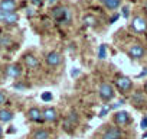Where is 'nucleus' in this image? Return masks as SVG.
<instances>
[{"label":"nucleus","instance_id":"1","mask_svg":"<svg viewBox=\"0 0 147 139\" xmlns=\"http://www.w3.org/2000/svg\"><path fill=\"white\" fill-rule=\"evenodd\" d=\"M52 15H53V18H55L59 23H68V22H71V19H72V15H71L69 9H66V7H63V6L55 7V9L52 10Z\"/></svg>","mask_w":147,"mask_h":139},{"label":"nucleus","instance_id":"2","mask_svg":"<svg viewBox=\"0 0 147 139\" xmlns=\"http://www.w3.org/2000/svg\"><path fill=\"white\" fill-rule=\"evenodd\" d=\"M100 96H101L102 100H110L114 96V89L108 83H102L100 86Z\"/></svg>","mask_w":147,"mask_h":139},{"label":"nucleus","instance_id":"3","mask_svg":"<svg viewBox=\"0 0 147 139\" xmlns=\"http://www.w3.org/2000/svg\"><path fill=\"white\" fill-rule=\"evenodd\" d=\"M121 138H123V133L115 126H110L102 135V139H121Z\"/></svg>","mask_w":147,"mask_h":139},{"label":"nucleus","instance_id":"4","mask_svg":"<svg viewBox=\"0 0 147 139\" xmlns=\"http://www.w3.org/2000/svg\"><path fill=\"white\" fill-rule=\"evenodd\" d=\"M133 29L136 31V32H144L146 29H147V20L144 19V18H141V16H137V18H134L133 19Z\"/></svg>","mask_w":147,"mask_h":139},{"label":"nucleus","instance_id":"5","mask_svg":"<svg viewBox=\"0 0 147 139\" xmlns=\"http://www.w3.org/2000/svg\"><path fill=\"white\" fill-rule=\"evenodd\" d=\"M115 86H117L120 90L127 91V90L131 89V80H130L128 77H120V78L115 80Z\"/></svg>","mask_w":147,"mask_h":139},{"label":"nucleus","instance_id":"6","mask_svg":"<svg viewBox=\"0 0 147 139\" xmlns=\"http://www.w3.org/2000/svg\"><path fill=\"white\" fill-rule=\"evenodd\" d=\"M16 9V3L15 0H2L0 2V10H3L6 13H12Z\"/></svg>","mask_w":147,"mask_h":139},{"label":"nucleus","instance_id":"7","mask_svg":"<svg viewBox=\"0 0 147 139\" xmlns=\"http://www.w3.org/2000/svg\"><path fill=\"white\" fill-rule=\"evenodd\" d=\"M61 61H62L61 54H58V52H55V51L46 55V62H48L49 65H52V67H55V65L61 64Z\"/></svg>","mask_w":147,"mask_h":139},{"label":"nucleus","instance_id":"8","mask_svg":"<svg viewBox=\"0 0 147 139\" xmlns=\"http://www.w3.org/2000/svg\"><path fill=\"white\" fill-rule=\"evenodd\" d=\"M114 120H115V123H117V125L123 126V125H125V123L130 120V116H128V113H127V112H117V113H115Z\"/></svg>","mask_w":147,"mask_h":139},{"label":"nucleus","instance_id":"9","mask_svg":"<svg viewBox=\"0 0 147 139\" xmlns=\"http://www.w3.org/2000/svg\"><path fill=\"white\" fill-rule=\"evenodd\" d=\"M128 54L133 57V58H141L143 55H144V48L141 46V45H133L131 48H130V51H128Z\"/></svg>","mask_w":147,"mask_h":139},{"label":"nucleus","instance_id":"10","mask_svg":"<svg viewBox=\"0 0 147 139\" xmlns=\"http://www.w3.org/2000/svg\"><path fill=\"white\" fill-rule=\"evenodd\" d=\"M42 114H43V119H45L46 122H53V120L56 119V110H55L53 107L45 109Z\"/></svg>","mask_w":147,"mask_h":139},{"label":"nucleus","instance_id":"11","mask_svg":"<svg viewBox=\"0 0 147 139\" xmlns=\"http://www.w3.org/2000/svg\"><path fill=\"white\" fill-rule=\"evenodd\" d=\"M6 74H7V77L16 78V77L20 76V68H19L18 65H10V67H7V70H6Z\"/></svg>","mask_w":147,"mask_h":139},{"label":"nucleus","instance_id":"12","mask_svg":"<svg viewBox=\"0 0 147 139\" xmlns=\"http://www.w3.org/2000/svg\"><path fill=\"white\" fill-rule=\"evenodd\" d=\"M25 64H26L28 68H35V67L39 65V61H38V58L33 57V55H26V57H25Z\"/></svg>","mask_w":147,"mask_h":139},{"label":"nucleus","instance_id":"13","mask_svg":"<svg viewBox=\"0 0 147 139\" xmlns=\"http://www.w3.org/2000/svg\"><path fill=\"white\" fill-rule=\"evenodd\" d=\"M29 117L32 120H35V122H40V112H39V109H36V107L30 109L29 110Z\"/></svg>","mask_w":147,"mask_h":139},{"label":"nucleus","instance_id":"14","mask_svg":"<svg viewBox=\"0 0 147 139\" xmlns=\"http://www.w3.org/2000/svg\"><path fill=\"white\" fill-rule=\"evenodd\" d=\"M33 139H49V133L43 129H38L33 133Z\"/></svg>","mask_w":147,"mask_h":139},{"label":"nucleus","instance_id":"15","mask_svg":"<svg viewBox=\"0 0 147 139\" xmlns=\"http://www.w3.org/2000/svg\"><path fill=\"white\" fill-rule=\"evenodd\" d=\"M12 117H13L12 112H9V110H6V109L0 110V120H2V122H9Z\"/></svg>","mask_w":147,"mask_h":139},{"label":"nucleus","instance_id":"16","mask_svg":"<svg viewBox=\"0 0 147 139\" xmlns=\"http://www.w3.org/2000/svg\"><path fill=\"white\" fill-rule=\"evenodd\" d=\"M19 20V16L15 13V12H12V13H6V23H15V22H18Z\"/></svg>","mask_w":147,"mask_h":139},{"label":"nucleus","instance_id":"17","mask_svg":"<svg viewBox=\"0 0 147 139\" xmlns=\"http://www.w3.org/2000/svg\"><path fill=\"white\" fill-rule=\"evenodd\" d=\"M120 3H121V0H107L105 6H107L108 9H117V7L120 6Z\"/></svg>","mask_w":147,"mask_h":139},{"label":"nucleus","instance_id":"18","mask_svg":"<svg viewBox=\"0 0 147 139\" xmlns=\"http://www.w3.org/2000/svg\"><path fill=\"white\" fill-rule=\"evenodd\" d=\"M84 22H85L87 26H92V25H95V18L91 16V15H87V16L84 18Z\"/></svg>","mask_w":147,"mask_h":139},{"label":"nucleus","instance_id":"19","mask_svg":"<svg viewBox=\"0 0 147 139\" xmlns=\"http://www.w3.org/2000/svg\"><path fill=\"white\" fill-rule=\"evenodd\" d=\"M107 57V46L105 45H100V49H98V58L104 59Z\"/></svg>","mask_w":147,"mask_h":139},{"label":"nucleus","instance_id":"20","mask_svg":"<svg viewBox=\"0 0 147 139\" xmlns=\"http://www.w3.org/2000/svg\"><path fill=\"white\" fill-rule=\"evenodd\" d=\"M42 100L43 102H51L52 100V94L51 93H43L42 94Z\"/></svg>","mask_w":147,"mask_h":139},{"label":"nucleus","instance_id":"21","mask_svg":"<svg viewBox=\"0 0 147 139\" xmlns=\"http://www.w3.org/2000/svg\"><path fill=\"white\" fill-rule=\"evenodd\" d=\"M123 16H124L125 19H127V18L130 16V9H128L127 6H125V7H123Z\"/></svg>","mask_w":147,"mask_h":139},{"label":"nucleus","instance_id":"22","mask_svg":"<svg viewBox=\"0 0 147 139\" xmlns=\"http://www.w3.org/2000/svg\"><path fill=\"white\" fill-rule=\"evenodd\" d=\"M141 129H147V116L143 117V120H141Z\"/></svg>","mask_w":147,"mask_h":139},{"label":"nucleus","instance_id":"23","mask_svg":"<svg viewBox=\"0 0 147 139\" xmlns=\"http://www.w3.org/2000/svg\"><path fill=\"white\" fill-rule=\"evenodd\" d=\"M6 20V12L0 10V22H5Z\"/></svg>","mask_w":147,"mask_h":139},{"label":"nucleus","instance_id":"24","mask_svg":"<svg viewBox=\"0 0 147 139\" xmlns=\"http://www.w3.org/2000/svg\"><path fill=\"white\" fill-rule=\"evenodd\" d=\"M5 100H6V96H5L2 91H0V104H2V103H5Z\"/></svg>","mask_w":147,"mask_h":139},{"label":"nucleus","instance_id":"25","mask_svg":"<svg viewBox=\"0 0 147 139\" xmlns=\"http://www.w3.org/2000/svg\"><path fill=\"white\" fill-rule=\"evenodd\" d=\"M32 3H33L35 6H40V5H42V0H32Z\"/></svg>","mask_w":147,"mask_h":139},{"label":"nucleus","instance_id":"26","mask_svg":"<svg viewBox=\"0 0 147 139\" xmlns=\"http://www.w3.org/2000/svg\"><path fill=\"white\" fill-rule=\"evenodd\" d=\"M120 18V15H115V16H113L111 18V20H110V23H114V22H117V19Z\"/></svg>","mask_w":147,"mask_h":139},{"label":"nucleus","instance_id":"27","mask_svg":"<svg viewBox=\"0 0 147 139\" xmlns=\"http://www.w3.org/2000/svg\"><path fill=\"white\" fill-rule=\"evenodd\" d=\"M107 113H108V107H105V109H102V110H101V113H100V116H105Z\"/></svg>","mask_w":147,"mask_h":139},{"label":"nucleus","instance_id":"28","mask_svg":"<svg viewBox=\"0 0 147 139\" xmlns=\"http://www.w3.org/2000/svg\"><path fill=\"white\" fill-rule=\"evenodd\" d=\"M78 74H80V70H74V71H72V76H74V77L78 76Z\"/></svg>","mask_w":147,"mask_h":139},{"label":"nucleus","instance_id":"29","mask_svg":"<svg viewBox=\"0 0 147 139\" xmlns=\"http://www.w3.org/2000/svg\"><path fill=\"white\" fill-rule=\"evenodd\" d=\"M146 74H147V68L144 70V71H141V73L138 74V77H143V76H146Z\"/></svg>","mask_w":147,"mask_h":139},{"label":"nucleus","instance_id":"30","mask_svg":"<svg viewBox=\"0 0 147 139\" xmlns=\"http://www.w3.org/2000/svg\"><path fill=\"white\" fill-rule=\"evenodd\" d=\"M0 45H2V32H0Z\"/></svg>","mask_w":147,"mask_h":139},{"label":"nucleus","instance_id":"31","mask_svg":"<svg viewBox=\"0 0 147 139\" xmlns=\"http://www.w3.org/2000/svg\"><path fill=\"white\" fill-rule=\"evenodd\" d=\"M2 133H3V130H2V126H0V136H2Z\"/></svg>","mask_w":147,"mask_h":139},{"label":"nucleus","instance_id":"32","mask_svg":"<svg viewBox=\"0 0 147 139\" xmlns=\"http://www.w3.org/2000/svg\"><path fill=\"white\" fill-rule=\"evenodd\" d=\"M143 138H147V133H144V135H143Z\"/></svg>","mask_w":147,"mask_h":139},{"label":"nucleus","instance_id":"33","mask_svg":"<svg viewBox=\"0 0 147 139\" xmlns=\"http://www.w3.org/2000/svg\"><path fill=\"white\" fill-rule=\"evenodd\" d=\"M144 89H146V91H147V83H146V86H144Z\"/></svg>","mask_w":147,"mask_h":139},{"label":"nucleus","instance_id":"34","mask_svg":"<svg viewBox=\"0 0 147 139\" xmlns=\"http://www.w3.org/2000/svg\"><path fill=\"white\" fill-rule=\"evenodd\" d=\"M49 2H51V3H53V2H55V0H49Z\"/></svg>","mask_w":147,"mask_h":139},{"label":"nucleus","instance_id":"35","mask_svg":"<svg viewBox=\"0 0 147 139\" xmlns=\"http://www.w3.org/2000/svg\"><path fill=\"white\" fill-rule=\"evenodd\" d=\"M101 2H104V3H105V2H107V0H101Z\"/></svg>","mask_w":147,"mask_h":139}]
</instances>
